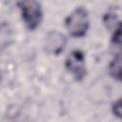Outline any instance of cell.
<instances>
[{"mask_svg": "<svg viewBox=\"0 0 122 122\" xmlns=\"http://www.w3.org/2000/svg\"><path fill=\"white\" fill-rule=\"evenodd\" d=\"M66 27L71 35L75 37L83 36L89 28V17L86 10L78 8L72 11L67 19Z\"/></svg>", "mask_w": 122, "mask_h": 122, "instance_id": "cell-1", "label": "cell"}, {"mask_svg": "<svg viewBox=\"0 0 122 122\" xmlns=\"http://www.w3.org/2000/svg\"><path fill=\"white\" fill-rule=\"evenodd\" d=\"M22 10L23 19L29 29H35L42 18V11L39 3L35 1H24L19 3Z\"/></svg>", "mask_w": 122, "mask_h": 122, "instance_id": "cell-2", "label": "cell"}, {"mask_svg": "<svg viewBox=\"0 0 122 122\" xmlns=\"http://www.w3.org/2000/svg\"><path fill=\"white\" fill-rule=\"evenodd\" d=\"M68 70L73 73L76 78H82L85 75L84 54L80 51H73L70 53L66 61Z\"/></svg>", "mask_w": 122, "mask_h": 122, "instance_id": "cell-3", "label": "cell"}, {"mask_svg": "<svg viewBox=\"0 0 122 122\" xmlns=\"http://www.w3.org/2000/svg\"><path fill=\"white\" fill-rule=\"evenodd\" d=\"M66 45V38L65 36L58 32V31H51L50 32L45 41L46 51L52 54H58L61 52Z\"/></svg>", "mask_w": 122, "mask_h": 122, "instance_id": "cell-4", "label": "cell"}, {"mask_svg": "<svg viewBox=\"0 0 122 122\" xmlns=\"http://www.w3.org/2000/svg\"><path fill=\"white\" fill-rule=\"evenodd\" d=\"M110 71L113 77H115L117 79L121 78V57H120V54H118L112 60V62L110 66Z\"/></svg>", "mask_w": 122, "mask_h": 122, "instance_id": "cell-5", "label": "cell"}, {"mask_svg": "<svg viewBox=\"0 0 122 122\" xmlns=\"http://www.w3.org/2000/svg\"><path fill=\"white\" fill-rule=\"evenodd\" d=\"M113 112L117 116H120V114H121V101L120 100H118L116 103H114V105H113Z\"/></svg>", "mask_w": 122, "mask_h": 122, "instance_id": "cell-6", "label": "cell"}]
</instances>
